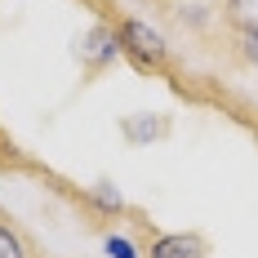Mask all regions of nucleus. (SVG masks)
<instances>
[{
    "label": "nucleus",
    "mask_w": 258,
    "mask_h": 258,
    "mask_svg": "<svg viewBox=\"0 0 258 258\" xmlns=\"http://www.w3.org/2000/svg\"><path fill=\"white\" fill-rule=\"evenodd\" d=\"M116 40H120V58H129L138 72H156V76L169 72V45H165L147 23L120 18V23H116Z\"/></svg>",
    "instance_id": "obj_1"
},
{
    "label": "nucleus",
    "mask_w": 258,
    "mask_h": 258,
    "mask_svg": "<svg viewBox=\"0 0 258 258\" xmlns=\"http://www.w3.org/2000/svg\"><path fill=\"white\" fill-rule=\"evenodd\" d=\"M80 67L89 72V76H98L103 67H111L116 62V53H120V40H116V27L107 23H94L85 36H80Z\"/></svg>",
    "instance_id": "obj_2"
},
{
    "label": "nucleus",
    "mask_w": 258,
    "mask_h": 258,
    "mask_svg": "<svg viewBox=\"0 0 258 258\" xmlns=\"http://www.w3.org/2000/svg\"><path fill=\"white\" fill-rule=\"evenodd\" d=\"M201 40H205L232 72H258V36H218V31H209Z\"/></svg>",
    "instance_id": "obj_3"
},
{
    "label": "nucleus",
    "mask_w": 258,
    "mask_h": 258,
    "mask_svg": "<svg viewBox=\"0 0 258 258\" xmlns=\"http://www.w3.org/2000/svg\"><path fill=\"white\" fill-rule=\"evenodd\" d=\"M209 31H218V36H258V0H223L218 23Z\"/></svg>",
    "instance_id": "obj_4"
},
{
    "label": "nucleus",
    "mask_w": 258,
    "mask_h": 258,
    "mask_svg": "<svg viewBox=\"0 0 258 258\" xmlns=\"http://www.w3.org/2000/svg\"><path fill=\"white\" fill-rule=\"evenodd\" d=\"M147 258H209V240L196 232H165L152 236Z\"/></svg>",
    "instance_id": "obj_5"
},
{
    "label": "nucleus",
    "mask_w": 258,
    "mask_h": 258,
    "mask_svg": "<svg viewBox=\"0 0 258 258\" xmlns=\"http://www.w3.org/2000/svg\"><path fill=\"white\" fill-rule=\"evenodd\" d=\"M0 258H36V249H31V240H27L5 214H0Z\"/></svg>",
    "instance_id": "obj_6"
},
{
    "label": "nucleus",
    "mask_w": 258,
    "mask_h": 258,
    "mask_svg": "<svg viewBox=\"0 0 258 258\" xmlns=\"http://www.w3.org/2000/svg\"><path fill=\"white\" fill-rule=\"evenodd\" d=\"M107 254H111V258H138L125 236H107Z\"/></svg>",
    "instance_id": "obj_7"
}]
</instances>
